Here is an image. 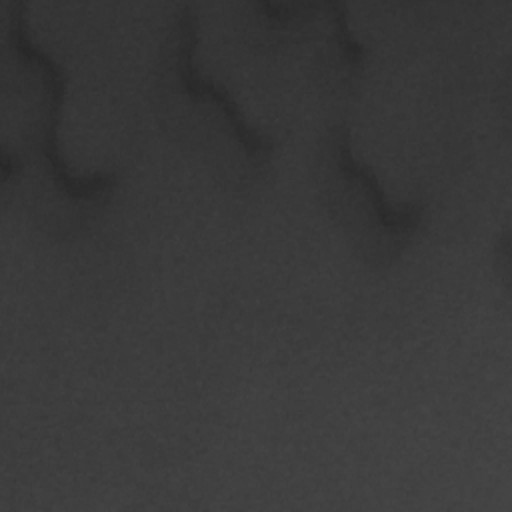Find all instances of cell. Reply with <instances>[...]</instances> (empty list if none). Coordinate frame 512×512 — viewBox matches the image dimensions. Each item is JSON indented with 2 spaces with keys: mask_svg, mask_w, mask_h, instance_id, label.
<instances>
[{
  "mask_svg": "<svg viewBox=\"0 0 512 512\" xmlns=\"http://www.w3.org/2000/svg\"><path fill=\"white\" fill-rule=\"evenodd\" d=\"M494 270H496V274L502 276L504 288L508 290V286H510V234H508V228H504L496 236V244H494Z\"/></svg>",
  "mask_w": 512,
  "mask_h": 512,
  "instance_id": "5",
  "label": "cell"
},
{
  "mask_svg": "<svg viewBox=\"0 0 512 512\" xmlns=\"http://www.w3.org/2000/svg\"><path fill=\"white\" fill-rule=\"evenodd\" d=\"M8 40L16 56L40 72L42 104L38 124V154L42 158V174L50 182L54 194L68 202L84 222L94 218L112 198L120 174L116 170H92L76 174L60 152V126L64 100L68 90V72L48 50H44L30 34L28 2L8 0Z\"/></svg>",
  "mask_w": 512,
  "mask_h": 512,
  "instance_id": "3",
  "label": "cell"
},
{
  "mask_svg": "<svg viewBox=\"0 0 512 512\" xmlns=\"http://www.w3.org/2000/svg\"><path fill=\"white\" fill-rule=\"evenodd\" d=\"M312 160L320 200L356 258L374 270L390 268L418 234L426 204L386 196L374 168L356 158L346 120L324 126Z\"/></svg>",
  "mask_w": 512,
  "mask_h": 512,
  "instance_id": "2",
  "label": "cell"
},
{
  "mask_svg": "<svg viewBox=\"0 0 512 512\" xmlns=\"http://www.w3.org/2000/svg\"><path fill=\"white\" fill-rule=\"evenodd\" d=\"M24 170H26V160L18 152H12L6 144H2L0 146V182H2V188H8L12 180H16V186H18V182L24 176Z\"/></svg>",
  "mask_w": 512,
  "mask_h": 512,
  "instance_id": "4",
  "label": "cell"
},
{
  "mask_svg": "<svg viewBox=\"0 0 512 512\" xmlns=\"http://www.w3.org/2000/svg\"><path fill=\"white\" fill-rule=\"evenodd\" d=\"M200 44V12L190 0L170 12L158 46L154 98L160 124L184 144L206 150V158L222 164L242 156L252 176L264 178L276 150L274 138L256 130L234 94L196 62Z\"/></svg>",
  "mask_w": 512,
  "mask_h": 512,
  "instance_id": "1",
  "label": "cell"
}]
</instances>
